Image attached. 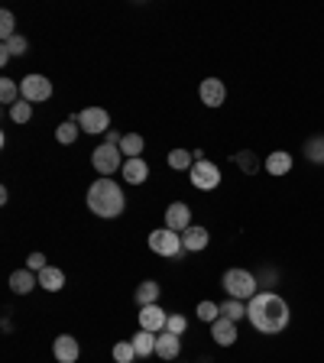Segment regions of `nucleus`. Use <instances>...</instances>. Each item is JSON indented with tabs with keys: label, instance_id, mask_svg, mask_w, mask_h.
I'll use <instances>...</instances> for the list:
<instances>
[{
	"label": "nucleus",
	"instance_id": "5701e85b",
	"mask_svg": "<svg viewBox=\"0 0 324 363\" xmlns=\"http://www.w3.org/2000/svg\"><path fill=\"white\" fill-rule=\"evenodd\" d=\"M120 152H123L127 159H137L140 152H143V136H140V133H127L123 140H120Z\"/></svg>",
	"mask_w": 324,
	"mask_h": 363
},
{
	"label": "nucleus",
	"instance_id": "dca6fc26",
	"mask_svg": "<svg viewBox=\"0 0 324 363\" xmlns=\"http://www.w3.org/2000/svg\"><path fill=\"white\" fill-rule=\"evenodd\" d=\"M146 178H149V166H146L140 156L123 162V182H130V185H143Z\"/></svg>",
	"mask_w": 324,
	"mask_h": 363
},
{
	"label": "nucleus",
	"instance_id": "c85d7f7f",
	"mask_svg": "<svg viewBox=\"0 0 324 363\" xmlns=\"http://www.w3.org/2000/svg\"><path fill=\"white\" fill-rule=\"evenodd\" d=\"M29 117H33V104L20 98V101L10 107V120H13V124H26Z\"/></svg>",
	"mask_w": 324,
	"mask_h": 363
},
{
	"label": "nucleus",
	"instance_id": "393cba45",
	"mask_svg": "<svg viewBox=\"0 0 324 363\" xmlns=\"http://www.w3.org/2000/svg\"><path fill=\"white\" fill-rule=\"evenodd\" d=\"M78 133H81V127H78L75 120H65V124H59V130H55V140H59L62 146H72L78 140Z\"/></svg>",
	"mask_w": 324,
	"mask_h": 363
},
{
	"label": "nucleus",
	"instance_id": "2f4dec72",
	"mask_svg": "<svg viewBox=\"0 0 324 363\" xmlns=\"http://www.w3.org/2000/svg\"><path fill=\"white\" fill-rule=\"evenodd\" d=\"M198 318L208 321V324H214V321L221 318V305L217 302H201L198 305Z\"/></svg>",
	"mask_w": 324,
	"mask_h": 363
},
{
	"label": "nucleus",
	"instance_id": "f8f14e48",
	"mask_svg": "<svg viewBox=\"0 0 324 363\" xmlns=\"http://www.w3.org/2000/svg\"><path fill=\"white\" fill-rule=\"evenodd\" d=\"M52 354H55V360H59V363H78L81 347H78V341L72 338V334H59L55 344H52Z\"/></svg>",
	"mask_w": 324,
	"mask_h": 363
},
{
	"label": "nucleus",
	"instance_id": "9d476101",
	"mask_svg": "<svg viewBox=\"0 0 324 363\" xmlns=\"http://www.w3.org/2000/svg\"><path fill=\"white\" fill-rule=\"evenodd\" d=\"M169 324V315L162 312L159 305H143L140 312V331H149V334H162Z\"/></svg>",
	"mask_w": 324,
	"mask_h": 363
},
{
	"label": "nucleus",
	"instance_id": "423d86ee",
	"mask_svg": "<svg viewBox=\"0 0 324 363\" xmlns=\"http://www.w3.org/2000/svg\"><path fill=\"white\" fill-rule=\"evenodd\" d=\"M78 124V127H81V133H107V130H111V114H107V110L104 107H85L81 110V114H78V117H72Z\"/></svg>",
	"mask_w": 324,
	"mask_h": 363
},
{
	"label": "nucleus",
	"instance_id": "6e6552de",
	"mask_svg": "<svg viewBox=\"0 0 324 363\" xmlns=\"http://www.w3.org/2000/svg\"><path fill=\"white\" fill-rule=\"evenodd\" d=\"M20 94H23V101H29V104L49 101L52 98V81L46 75H26L23 81H20Z\"/></svg>",
	"mask_w": 324,
	"mask_h": 363
},
{
	"label": "nucleus",
	"instance_id": "20e7f679",
	"mask_svg": "<svg viewBox=\"0 0 324 363\" xmlns=\"http://www.w3.org/2000/svg\"><path fill=\"white\" fill-rule=\"evenodd\" d=\"M149 250L159 256H166V260H179L182 253H185V246H182V234H175V230L169 227H159L149 234Z\"/></svg>",
	"mask_w": 324,
	"mask_h": 363
},
{
	"label": "nucleus",
	"instance_id": "2eb2a0df",
	"mask_svg": "<svg viewBox=\"0 0 324 363\" xmlns=\"http://www.w3.org/2000/svg\"><path fill=\"white\" fill-rule=\"evenodd\" d=\"M266 172L269 176H285V172H292V152H285V150H276V152H269L266 156Z\"/></svg>",
	"mask_w": 324,
	"mask_h": 363
},
{
	"label": "nucleus",
	"instance_id": "bb28decb",
	"mask_svg": "<svg viewBox=\"0 0 324 363\" xmlns=\"http://www.w3.org/2000/svg\"><path fill=\"white\" fill-rule=\"evenodd\" d=\"M305 156L315 162V166H324V136H311V140H308Z\"/></svg>",
	"mask_w": 324,
	"mask_h": 363
},
{
	"label": "nucleus",
	"instance_id": "6ab92c4d",
	"mask_svg": "<svg viewBox=\"0 0 324 363\" xmlns=\"http://www.w3.org/2000/svg\"><path fill=\"white\" fill-rule=\"evenodd\" d=\"M39 276V286L46 289V292H59L62 286H65V272L55 270V266H46L43 272H36Z\"/></svg>",
	"mask_w": 324,
	"mask_h": 363
},
{
	"label": "nucleus",
	"instance_id": "b1692460",
	"mask_svg": "<svg viewBox=\"0 0 324 363\" xmlns=\"http://www.w3.org/2000/svg\"><path fill=\"white\" fill-rule=\"evenodd\" d=\"M133 350H137V357L156 354V334H149V331H140L137 338H133Z\"/></svg>",
	"mask_w": 324,
	"mask_h": 363
},
{
	"label": "nucleus",
	"instance_id": "4468645a",
	"mask_svg": "<svg viewBox=\"0 0 324 363\" xmlns=\"http://www.w3.org/2000/svg\"><path fill=\"white\" fill-rule=\"evenodd\" d=\"M182 350V341L179 334H172V331H162V334H156V357L159 360H175Z\"/></svg>",
	"mask_w": 324,
	"mask_h": 363
},
{
	"label": "nucleus",
	"instance_id": "72a5a7b5",
	"mask_svg": "<svg viewBox=\"0 0 324 363\" xmlns=\"http://www.w3.org/2000/svg\"><path fill=\"white\" fill-rule=\"evenodd\" d=\"M185 328H188V321L182 318V315H169V324H166V331H172V334H185Z\"/></svg>",
	"mask_w": 324,
	"mask_h": 363
},
{
	"label": "nucleus",
	"instance_id": "f03ea898",
	"mask_svg": "<svg viewBox=\"0 0 324 363\" xmlns=\"http://www.w3.org/2000/svg\"><path fill=\"white\" fill-rule=\"evenodd\" d=\"M88 208H91L97 218H120L123 208H127V198H123V188L111 178H97L88 188Z\"/></svg>",
	"mask_w": 324,
	"mask_h": 363
},
{
	"label": "nucleus",
	"instance_id": "9b49d317",
	"mask_svg": "<svg viewBox=\"0 0 324 363\" xmlns=\"http://www.w3.org/2000/svg\"><path fill=\"white\" fill-rule=\"evenodd\" d=\"M166 227L175 230V234H185V230L191 227V208L182 202L169 204V208H166Z\"/></svg>",
	"mask_w": 324,
	"mask_h": 363
},
{
	"label": "nucleus",
	"instance_id": "412c9836",
	"mask_svg": "<svg viewBox=\"0 0 324 363\" xmlns=\"http://www.w3.org/2000/svg\"><path fill=\"white\" fill-rule=\"evenodd\" d=\"M137 305L140 308H143V305H156L159 302V282H153V279H149V282H143V286L137 289Z\"/></svg>",
	"mask_w": 324,
	"mask_h": 363
},
{
	"label": "nucleus",
	"instance_id": "0eeeda50",
	"mask_svg": "<svg viewBox=\"0 0 324 363\" xmlns=\"http://www.w3.org/2000/svg\"><path fill=\"white\" fill-rule=\"evenodd\" d=\"M191 185L198 192H214V188L221 185V169L208 159H195V166H191Z\"/></svg>",
	"mask_w": 324,
	"mask_h": 363
},
{
	"label": "nucleus",
	"instance_id": "f704fd0d",
	"mask_svg": "<svg viewBox=\"0 0 324 363\" xmlns=\"http://www.w3.org/2000/svg\"><path fill=\"white\" fill-rule=\"evenodd\" d=\"M49 263H46V256L43 253H29L26 256V270H33V272H43Z\"/></svg>",
	"mask_w": 324,
	"mask_h": 363
},
{
	"label": "nucleus",
	"instance_id": "aec40b11",
	"mask_svg": "<svg viewBox=\"0 0 324 363\" xmlns=\"http://www.w3.org/2000/svg\"><path fill=\"white\" fill-rule=\"evenodd\" d=\"M26 49H29V43H26L23 36H13V39H7V43L0 46V65H7L13 55H26Z\"/></svg>",
	"mask_w": 324,
	"mask_h": 363
},
{
	"label": "nucleus",
	"instance_id": "a211bd4d",
	"mask_svg": "<svg viewBox=\"0 0 324 363\" xmlns=\"http://www.w3.org/2000/svg\"><path fill=\"white\" fill-rule=\"evenodd\" d=\"M39 286V276H33V270H17L10 276V289L17 292V296H26V292H33Z\"/></svg>",
	"mask_w": 324,
	"mask_h": 363
},
{
	"label": "nucleus",
	"instance_id": "cd10ccee",
	"mask_svg": "<svg viewBox=\"0 0 324 363\" xmlns=\"http://www.w3.org/2000/svg\"><path fill=\"white\" fill-rule=\"evenodd\" d=\"M221 315L231 321H240V318H247V305L240 302V298H227V302L221 305Z\"/></svg>",
	"mask_w": 324,
	"mask_h": 363
},
{
	"label": "nucleus",
	"instance_id": "7ed1b4c3",
	"mask_svg": "<svg viewBox=\"0 0 324 363\" xmlns=\"http://www.w3.org/2000/svg\"><path fill=\"white\" fill-rule=\"evenodd\" d=\"M221 282H224V289H227V296L240 298V302H250V298L259 292V279L250 270H227Z\"/></svg>",
	"mask_w": 324,
	"mask_h": 363
},
{
	"label": "nucleus",
	"instance_id": "a878e982",
	"mask_svg": "<svg viewBox=\"0 0 324 363\" xmlns=\"http://www.w3.org/2000/svg\"><path fill=\"white\" fill-rule=\"evenodd\" d=\"M169 166H172L175 172H179V169H188V172H191V166H195V152L172 150V152H169Z\"/></svg>",
	"mask_w": 324,
	"mask_h": 363
},
{
	"label": "nucleus",
	"instance_id": "c9c22d12",
	"mask_svg": "<svg viewBox=\"0 0 324 363\" xmlns=\"http://www.w3.org/2000/svg\"><path fill=\"white\" fill-rule=\"evenodd\" d=\"M120 140H123V136H120L117 130H107V133H104V143H111V146H120Z\"/></svg>",
	"mask_w": 324,
	"mask_h": 363
},
{
	"label": "nucleus",
	"instance_id": "c756f323",
	"mask_svg": "<svg viewBox=\"0 0 324 363\" xmlns=\"http://www.w3.org/2000/svg\"><path fill=\"white\" fill-rule=\"evenodd\" d=\"M114 360H117V363H133V360H137L133 341H120V344L114 347Z\"/></svg>",
	"mask_w": 324,
	"mask_h": 363
},
{
	"label": "nucleus",
	"instance_id": "39448f33",
	"mask_svg": "<svg viewBox=\"0 0 324 363\" xmlns=\"http://www.w3.org/2000/svg\"><path fill=\"white\" fill-rule=\"evenodd\" d=\"M120 156H123V152H120V146L101 143L97 150L91 152V162H94V169L107 178V176H114L117 169H123V162H127V159H120Z\"/></svg>",
	"mask_w": 324,
	"mask_h": 363
},
{
	"label": "nucleus",
	"instance_id": "1a4fd4ad",
	"mask_svg": "<svg viewBox=\"0 0 324 363\" xmlns=\"http://www.w3.org/2000/svg\"><path fill=\"white\" fill-rule=\"evenodd\" d=\"M198 98L205 107H221L227 101V88H224L221 78H205L201 85H198Z\"/></svg>",
	"mask_w": 324,
	"mask_h": 363
},
{
	"label": "nucleus",
	"instance_id": "ddd939ff",
	"mask_svg": "<svg viewBox=\"0 0 324 363\" xmlns=\"http://www.w3.org/2000/svg\"><path fill=\"white\" fill-rule=\"evenodd\" d=\"M211 338L217 341L221 347L237 344V338H240V334H237V321H231V318H224V315H221V318L211 324Z\"/></svg>",
	"mask_w": 324,
	"mask_h": 363
},
{
	"label": "nucleus",
	"instance_id": "f257e3e1",
	"mask_svg": "<svg viewBox=\"0 0 324 363\" xmlns=\"http://www.w3.org/2000/svg\"><path fill=\"white\" fill-rule=\"evenodd\" d=\"M289 302L276 292H256L247 302V318L259 334H279L289 328Z\"/></svg>",
	"mask_w": 324,
	"mask_h": 363
},
{
	"label": "nucleus",
	"instance_id": "473e14b6",
	"mask_svg": "<svg viewBox=\"0 0 324 363\" xmlns=\"http://www.w3.org/2000/svg\"><path fill=\"white\" fill-rule=\"evenodd\" d=\"M237 166L247 172V176H253V172H256V156L250 150H240L237 152Z\"/></svg>",
	"mask_w": 324,
	"mask_h": 363
},
{
	"label": "nucleus",
	"instance_id": "7c9ffc66",
	"mask_svg": "<svg viewBox=\"0 0 324 363\" xmlns=\"http://www.w3.org/2000/svg\"><path fill=\"white\" fill-rule=\"evenodd\" d=\"M0 36H4V43L17 36V20H13V13H10V10H4V13H0Z\"/></svg>",
	"mask_w": 324,
	"mask_h": 363
},
{
	"label": "nucleus",
	"instance_id": "4be33fe9",
	"mask_svg": "<svg viewBox=\"0 0 324 363\" xmlns=\"http://www.w3.org/2000/svg\"><path fill=\"white\" fill-rule=\"evenodd\" d=\"M20 98H23V94H20L17 81H13V78H0V101L7 104V107H13Z\"/></svg>",
	"mask_w": 324,
	"mask_h": 363
},
{
	"label": "nucleus",
	"instance_id": "f3484780",
	"mask_svg": "<svg viewBox=\"0 0 324 363\" xmlns=\"http://www.w3.org/2000/svg\"><path fill=\"white\" fill-rule=\"evenodd\" d=\"M208 240H211V237H208L205 227H188L185 234H182V246H185L188 253H201L208 246Z\"/></svg>",
	"mask_w": 324,
	"mask_h": 363
}]
</instances>
